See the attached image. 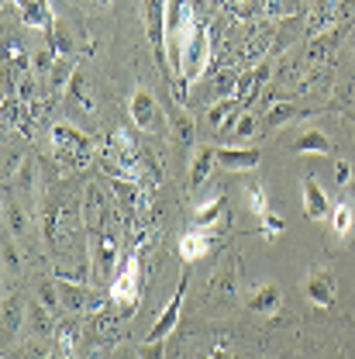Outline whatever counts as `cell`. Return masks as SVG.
<instances>
[{"label":"cell","instance_id":"cell-24","mask_svg":"<svg viewBox=\"0 0 355 359\" xmlns=\"http://www.w3.org/2000/svg\"><path fill=\"white\" fill-rule=\"evenodd\" d=\"M114 256H118V242H114V235H100V269L107 273V269L114 266Z\"/></svg>","mask_w":355,"mask_h":359},{"label":"cell","instance_id":"cell-15","mask_svg":"<svg viewBox=\"0 0 355 359\" xmlns=\"http://www.w3.org/2000/svg\"><path fill=\"white\" fill-rule=\"evenodd\" d=\"M59 301H62V308H66L69 314H87V311L97 308V297L90 294L87 287H76V283H62Z\"/></svg>","mask_w":355,"mask_h":359},{"label":"cell","instance_id":"cell-8","mask_svg":"<svg viewBox=\"0 0 355 359\" xmlns=\"http://www.w3.org/2000/svg\"><path fill=\"white\" fill-rule=\"evenodd\" d=\"M18 18L28 25V28H39V32H55V14H52V4L48 0H11Z\"/></svg>","mask_w":355,"mask_h":359},{"label":"cell","instance_id":"cell-4","mask_svg":"<svg viewBox=\"0 0 355 359\" xmlns=\"http://www.w3.org/2000/svg\"><path fill=\"white\" fill-rule=\"evenodd\" d=\"M145 4V35L148 45L155 52V62L162 66L169 55H166V18H169V0H141Z\"/></svg>","mask_w":355,"mask_h":359},{"label":"cell","instance_id":"cell-17","mask_svg":"<svg viewBox=\"0 0 355 359\" xmlns=\"http://www.w3.org/2000/svg\"><path fill=\"white\" fill-rule=\"evenodd\" d=\"M211 290L221 294V297H235V290H238V263H235L231 256L218 266L214 280H211Z\"/></svg>","mask_w":355,"mask_h":359},{"label":"cell","instance_id":"cell-19","mask_svg":"<svg viewBox=\"0 0 355 359\" xmlns=\"http://www.w3.org/2000/svg\"><path fill=\"white\" fill-rule=\"evenodd\" d=\"M193 135H197L193 118H190L186 111H176V114H173V138H176L179 149H190V145H193Z\"/></svg>","mask_w":355,"mask_h":359},{"label":"cell","instance_id":"cell-5","mask_svg":"<svg viewBox=\"0 0 355 359\" xmlns=\"http://www.w3.org/2000/svg\"><path fill=\"white\" fill-rule=\"evenodd\" d=\"M138 297H141V263H138V256H132L125 263V269L114 276V283H111V301L118 308L132 311L134 304H138Z\"/></svg>","mask_w":355,"mask_h":359},{"label":"cell","instance_id":"cell-23","mask_svg":"<svg viewBox=\"0 0 355 359\" xmlns=\"http://www.w3.org/2000/svg\"><path fill=\"white\" fill-rule=\"evenodd\" d=\"M245 194H249V208L263 218V215H269V197L263 187H256V183H245Z\"/></svg>","mask_w":355,"mask_h":359},{"label":"cell","instance_id":"cell-12","mask_svg":"<svg viewBox=\"0 0 355 359\" xmlns=\"http://www.w3.org/2000/svg\"><path fill=\"white\" fill-rule=\"evenodd\" d=\"M293 152L297 156H331L335 152V142L321 128H300L293 138Z\"/></svg>","mask_w":355,"mask_h":359},{"label":"cell","instance_id":"cell-3","mask_svg":"<svg viewBox=\"0 0 355 359\" xmlns=\"http://www.w3.org/2000/svg\"><path fill=\"white\" fill-rule=\"evenodd\" d=\"M132 121H134V128H141V132H148V135L166 132V114H162L159 100L152 97V90L138 87L132 93Z\"/></svg>","mask_w":355,"mask_h":359},{"label":"cell","instance_id":"cell-10","mask_svg":"<svg viewBox=\"0 0 355 359\" xmlns=\"http://www.w3.org/2000/svg\"><path fill=\"white\" fill-rule=\"evenodd\" d=\"M218 166L228 173H245L259 166V149L252 145H218Z\"/></svg>","mask_w":355,"mask_h":359},{"label":"cell","instance_id":"cell-22","mask_svg":"<svg viewBox=\"0 0 355 359\" xmlns=\"http://www.w3.org/2000/svg\"><path fill=\"white\" fill-rule=\"evenodd\" d=\"M300 111L293 107V104H276L272 111L266 114V128H279V125H286V121H293Z\"/></svg>","mask_w":355,"mask_h":359},{"label":"cell","instance_id":"cell-28","mask_svg":"<svg viewBox=\"0 0 355 359\" xmlns=\"http://www.w3.org/2000/svg\"><path fill=\"white\" fill-rule=\"evenodd\" d=\"M162 353H166V349H162V342H145V346H141V353H138V359H162Z\"/></svg>","mask_w":355,"mask_h":359},{"label":"cell","instance_id":"cell-6","mask_svg":"<svg viewBox=\"0 0 355 359\" xmlns=\"http://www.w3.org/2000/svg\"><path fill=\"white\" fill-rule=\"evenodd\" d=\"M245 304L249 311H256L259 318H276L279 308H283V294L272 280H263V283H252L249 294H245Z\"/></svg>","mask_w":355,"mask_h":359},{"label":"cell","instance_id":"cell-26","mask_svg":"<svg viewBox=\"0 0 355 359\" xmlns=\"http://www.w3.org/2000/svg\"><path fill=\"white\" fill-rule=\"evenodd\" d=\"M259 222H263V235H266V238H276V235L286 228V222H283V218H276L272 211H269V215H263Z\"/></svg>","mask_w":355,"mask_h":359},{"label":"cell","instance_id":"cell-27","mask_svg":"<svg viewBox=\"0 0 355 359\" xmlns=\"http://www.w3.org/2000/svg\"><path fill=\"white\" fill-rule=\"evenodd\" d=\"M335 183H338V187H345V183H352V163H349V159H342V163H335Z\"/></svg>","mask_w":355,"mask_h":359},{"label":"cell","instance_id":"cell-30","mask_svg":"<svg viewBox=\"0 0 355 359\" xmlns=\"http://www.w3.org/2000/svg\"><path fill=\"white\" fill-rule=\"evenodd\" d=\"M93 4H97V7H107V4H111V0H93Z\"/></svg>","mask_w":355,"mask_h":359},{"label":"cell","instance_id":"cell-25","mask_svg":"<svg viewBox=\"0 0 355 359\" xmlns=\"http://www.w3.org/2000/svg\"><path fill=\"white\" fill-rule=\"evenodd\" d=\"M69 97H73L87 114H93V100L87 97V80H83V76H73V83H69Z\"/></svg>","mask_w":355,"mask_h":359},{"label":"cell","instance_id":"cell-20","mask_svg":"<svg viewBox=\"0 0 355 359\" xmlns=\"http://www.w3.org/2000/svg\"><path fill=\"white\" fill-rule=\"evenodd\" d=\"M224 215V197H211V201H204V204H197V224H204V228H211V224H218Z\"/></svg>","mask_w":355,"mask_h":359},{"label":"cell","instance_id":"cell-21","mask_svg":"<svg viewBox=\"0 0 355 359\" xmlns=\"http://www.w3.org/2000/svg\"><path fill=\"white\" fill-rule=\"evenodd\" d=\"M256 132H259V118L245 111V114H238V118H235V128L228 132V138H231V142H249Z\"/></svg>","mask_w":355,"mask_h":359},{"label":"cell","instance_id":"cell-1","mask_svg":"<svg viewBox=\"0 0 355 359\" xmlns=\"http://www.w3.org/2000/svg\"><path fill=\"white\" fill-rule=\"evenodd\" d=\"M166 55L179 69L183 83H193L207 59H211V35L197 21L193 7L186 0H169V18H166Z\"/></svg>","mask_w":355,"mask_h":359},{"label":"cell","instance_id":"cell-16","mask_svg":"<svg viewBox=\"0 0 355 359\" xmlns=\"http://www.w3.org/2000/svg\"><path fill=\"white\" fill-rule=\"evenodd\" d=\"M235 97H221V100H214L211 107H207V128H214V132H224L228 125H235Z\"/></svg>","mask_w":355,"mask_h":359},{"label":"cell","instance_id":"cell-2","mask_svg":"<svg viewBox=\"0 0 355 359\" xmlns=\"http://www.w3.org/2000/svg\"><path fill=\"white\" fill-rule=\"evenodd\" d=\"M52 145H55V152L62 156V159H69L73 166H87L90 159H93V138L87 132H80L76 125H55L52 128Z\"/></svg>","mask_w":355,"mask_h":359},{"label":"cell","instance_id":"cell-7","mask_svg":"<svg viewBox=\"0 0 355 359\" xmlns=\"http://www.w3.org/2000/svg\"><path fill=\"white\" fill-rule=\"evenodd\" d=\"M183 301H186V276L179 280V290L169 297V304L162 308V314L155 318V325L148 328V335H145V342H162L173 328L179 325V314H183Z\"/></svg>","mask_w":355,"mask_h":359},{"label":"cell","instance_id":"cell-11","mask_svg":"<svg viewBox=\"0 0 355 359\" xmlns=\"http://www.w3.org/2000/svg\"><path fill=\"white\" fill-rule=\"evenodd\" d=\"M300 194H304V215H307L311 222H324V218H331V201H328L324 187H321L314 177H304Z\"/></svg>","mask_w":355,"mask_h":359},{"label":"cell","instance_id":"cell-29","mask_svg":"<svg viewBox=\"0 0 355 359\" xmlns=\"http://www.w3.org/2000/svg\"><path fill=\"white\" fill-rule=\"evenodd\" d=\"M59 346H62L66 359H73V332L69 328H59Z\"/></svg>","mask_w":355,"mask_h":359},{"label":"cell","instance_id":"cell-9","mask_svg":"<svg viewBox=\"0 0 355 359\" xmlns=\"http://www.w3.org/2000/svg\"><path fill=\"white\" fill-rule=\"evenodd\" d=\"M304 294H307V301L317 304V308H335V276L324 266L311 269V273L304 276Z\"/></svg>","mask_w":355,"mask_h":359},{"label":"cell","instance_id":"cell-14","mask_svg":"<svg viewBox=\"0 0 355 359\" xmlns=\"http://www.w3.org/2000/svg\"><path fill=\"white\" fill-rule=\"evenodd\" d=\"M214 166H218V145H200L193 152V163H190V187L197 190L200 183H207Z\"/></svg>","mask_w":355,"mask_h":359},{"label":"cell","instance_id":"cell-13","mask_svg":"<svg viewBox=\"0 0 355 359\" xmlns=\"http://www.w3.org/2000/svg\"><path fill=\"white\" fill-rule=\"evenodd\" d=\"M207 249H211V235H207V228H204V231H200V228L183 231V238H179V245H176V252H179L183 263H197V259H204Z\"/></svg>","mask_w":355,"mask_h":359},{"label":"cell","instance_id":"cell-18","mask_svg":"<svg viewBox=\"0 0 355 359\" xmlns=\"http://www.w3.org/2000/svg\"><path fill=\"white\" fill-rule=\"evenodd\" d=\"M331 231L345 242V238H352L355 231V208L349 201H338V204H331Z\"/></svg>","mask_w":355,"mask_h":359}]
</instances>
